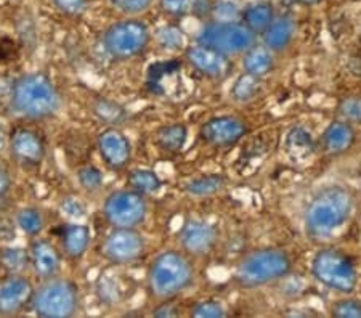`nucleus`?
<instances>
[{
  "label": "nucleus",
  "instance_id": "f257e3e1",
  "mask_svg": "<svg viewBox=\"0 0 361 318\" xmlns=\"http://www.w3.org/2000/svg\"><path fill=\"white\" fill-rule=\"evenodd\" d=\"M353 212V198L342 187L323 188L308 202L304 214L307 235L315 241L333 238L348 222Z\"/></svg>",
  "mask_w": 361,
  "mask_h": 318
},
{
  "label": "nucleus",
  "instance_id": "f03ea898",
  "mask_svg": "<svg viewBox=\"0 0 361 318\" xmlns=\"http://www.w3.org/2000/svg\"><path fill=\"white\" fill-rule=\"evenodd\" d=\"M10 105L21 118L45 119L60 109L61 98L47 74L29 73L13 82Z\"/></svg>",
  "mask_w": 361,
  "mask_h": 318
},
{
  "label": "nucleus",
  "instance_id": "7ed1b4c3",
  "mask_svg": "<svg viewBox=\"0 0 361 318\" xmlns=\"http://www.w3.org/2000/svg\"><path fill=\"white\" fill-rule=\"evenodd\" d=\"M195 281V267L185 252L164 251L156 256L148 269V289L156 299L178 296Z\"/></svg>",
  "mask_w": 361,
  "mask_h": 318
},
{
  "label": "nucleus",
  "instance_id": "20e7f679",
  "mask_svg": "<svg viewBox=\"0 0 361 318\" xmlns=\"http://www.w3.org/2000/svg\"><path fill=\"white\" fill-rule=\"evenodd\" d=\"M293 260L289 254L278 247H262L247 254L235 270V281L243 288L270 285L289 275Z\"/></svg>",
  "mask_w": 361,
  "mask_h": 318
},
{
  "label": "nucleus",
  "instance_id": "39448f33",
  "mask_svg": "<svg viewBox=\"0 0 361 318\" xmlns=\"http://www.w3.org/2000/svg\"><path fill=\"white\" fill-rule=\"evenodd\" d=\"M257 36L243 21L220 20L204 26L196 37V44L209 47L226 58L244 55L255 45Z\"/></svg>",
  "mask_w": 361,
  "mask_h": 318
},
{
  "label": "nucleus",
  "instance_id": "423d86ee",
  "mask_svg": "<svg viewBox=\"0 0 361 318\" xmlns=\"http://www.w3.org/2000/svg\"><path fill=\"white\" fill-rule=\"evenodd\" d=\"M312 271L324 288L341 294H350L358 283L352 259L334 247L319 250L312 260Z\"/></svg>",
  "mask_w": 361,
  "mask_h": 318
},
{
  "label": "nucleus",
  "instance_id": "0eeeda50",
  "mask_svg": "<svg viewBox=\"0 0 361 318\" xmlns=\"http://www.w3.org/2000/svg\"><path fill=\"white\" fill-rule=\"evenodd\" d=\"M31 305L39 317L69 318L78 312L79 289L71 280L51 276L34 289Z\"/></svg>",
  "mask_w": 361,
  "mask_h": 318
},
{
  "label": "nucleus",
  "instance_id": "6e6552de",
  "mask_svg": "<svg viewBox=\"0 0 361 318\" xmlns=\"http://www.w3.org/2000/svg\"><path fill=\"white\" fill-rule=\"evenodd\" d=\"M149 39V29L143 21L127 18L106 29L103 34V45L104 50L116 60H129L145 51Z\"/></svg>",
  "mask_w": 361,
  "mask_h": 318
},
{
  "label": "nucleus",
  "instance_id": "1a4fd4ad",
  "mask_svg": "<svg viewBox=\"0 0 361 318\" xmlns=\"http://www.w3.org/2000/svg\"><path fill=\"white\" fill-rule=\"evenodd\" d=\"M103 212L114 228H137L147 219L148 204L145 196L135 190H118L104 201Z\"/></svg>",
  "mask_w": 361,
  "mask_h": 318
},
{
  "label": "nucleus",
  "instance_id": "9d476101",
  "mask_svg": "<svg viewBox=\"0 0 361 318\" xmlns=\"http://www.w3.org/2000/svg\"><path fill=\"white\" fill-rule=\"evenodd\" d=\"M145 238L135 228H114L103 241L102 256L116 265L135 262L145 252Z\"/></svg>",
  "mask_w": 361,
  "mask_h": 318
},
{
  "label": "nucleus",
  "instance_id": "9b49d317",
  "mask_svg": "<svg viewBox=\"0 0 361 318\" xmlns=\"http://www.w3.org/2000/svg\"><path fill=\"white\" fill-rule=\"evenodd\" d=\"M32 283L25 275L10 271L0 279V315H18L27 305H31L34 296Z\"/></svg>",
  "mask_w": 361,
  "mask_h": 318
},
{
  "label": "nucleus",
  "instance_id": "f8f14e48",
  "mask_svg": "<svg viewBox=\"0 0 361 318\" xmlns=\"http://www.w3.org/2000/svg\"><path fill=\"white\" fill-rule=\"evenodd\" d=\"M246 134V126L235 116H217L209 119L201 127L200 135L206 143L214 147H231Z\"/></svg>",
  "mask_w": 361,
  "mask_h": 318
},
{
  "label": "nucleus",
  "instance_id": "ddd939ff",
  "mask_svg": "<svg viewBox=\"0 0 361 318\" xmlns=\"http://www.w3.org/2000/svg\"><path fill=\"white\" fill-rule=\"evenodd\" d=\"M178 238L186 254L204 256L212 250L217 241V231L211 224L200 221V219H190L183 224Z\"/></svg>",
  "mask_w": 361,
  "mask_h": 318
},
{
  "label": "nucleus",
  "instance_id": "4468645a",
  "mask_svg": "<svg viewBox=\"0 0 361 318\" xmlns=\"http://www.w3.org/2000/svg\"><path fill=\"white\" fill-rule=\"evenodd\" d=\"M98 152H100L104 164L114 171H121L129 164L132 156V147L119 129L109 127L98 135Z\"/></svg>",
  "mask_w": 361,
  "mask_h": 318
},
{
  "label": "nucleus",
  "instance_id": "2eb2a0df",
  "mask_svg": "<svg viewBox=\"0 0 361 318\" xmlns=\"http://www.w3.org/2000/svg\"><path fill=\"white\" fill-rule=\"evenodd\" d=\"M10 152L16 163L26 167H36L44 161L45 145L34 130L18 129L10 138Z\"/></svg>",
  "mask_w": 361,
  "mask_h": 318
},
{
  "label": "nucleus",
  "instance_id": "dca6fc26",
  "mask_svg": "<svg viewBox=\"0 0 361 318\" xmlns=\"http://www.w3.org/2000/svg\"><path fill=\"white\" fill-rule=\"evenodd\" d=\"M185 56L196 71L207 78H222L228 69V58L201 44L186 49Z\"/></svg>",
  "mask_w": 361,
  "mask_h": 318
},
{
  "label": "nucleus",
  "instance_id": "f3484780",
  "mask_svg": "<svg viewBox=\"0 0 361 318\" xmlns=\"http://www.w3.org/2000/svg\"><path fill=\"white\" fill-rule=\"evenodd\" d=\"M29 264L39 279L47 280L58 274L61 265V256L55 245L47 240H36L29 250Z\"/></svg>",
  "mask_w": 361,
  "mask_h": 318
},
{
  "label": "nucleus",
  "instance_id": "a211bd4d",
  "mask_svg": "<svg viewBox=\"0 0 361 318\" xmlns=\"http://www.w3.org/2000/svg\"><path fill=\"white\" fill-rule=\"evenodd\" d=\"M264 39V45L275 51L286 50L295 36V23L290 16H275L271 25L260 34Z\"/></svg>",
  "mask_w": 361,
  "mask_h": 318
},
{
  "label": "nucleus",
  "instance_id": "6ab92c4d",
  "mask_svg": "<svg viewBox=\"0 0 361 318\" xmlns=\"http://www.w3.org/2000/svg\"><path fill=\"white\" fill-rule=\"evenodd\" d=\"M355 142V130L348 121H334L326 127L322 135L323 149L329 154L347 152Z\"/></svg>",
  "mask_w": 361,
  "mask_h": 318
},
{
  "label": "nucleus",
  "instance_id": "aec40b11",
  "mask_svg": "<svg viewBox=\"0 0 361 318\" xmlns=\"http://www.w3.org/2000/svg\"><path fill=\"white\" fill-rule=\"evenodd\" d=\"M61 245L68 257L78 259L87 251L90 243V230L82 224L61 225Z\"/></svg>",
  "mask_w": 361,
  "mask_h": 318
},
{
  "label": "nucleus",
  "instance_id": "412c9836",
  "mask_svg": "<svg viewBox=\"0 0 361 318\" xmlns=\"http://www.w3.org/2000/svg\"><path fill=\"white\" fill-rule=\"evenodd\" d=\"M273 66H275L273 51L267 49L265 45L255 44L243 55L244 73H247L257 79H262L267 74H270L273 71Z\"/></svg>",
  "mask_w": 361,
  "mask_h": 318
},
{
  "label": "nucleus",
  "instance_id": "4be33fe9",
  "mask_svg": "<svg viewBox=\"0 0 361 318\" xmlns=\"http://www.w3.org/2000/svg\"><path fill=\"white\" fill-rule=\"evenodd\" d=\"M275 20V10L270 4L267 2H257L249 5V7L243 11V25L247 26L255 36H259L265 31L267 27L271 25Z\"/></svg>",
  "mask_w": 361,
  "mask_h": 318
},
{
  "label": "nucleus",
  "instance_id": "5701e85b",
  "mask_svg": "<svg viewBox=\"0 0 361 318\" xmlns=\"http://www.w3.org/2000/svg\"><path fill=\"white\" fill-rule=\"evenodd\" d=\"M226 185V178L220 173H211V176L197 177L186 185V192L195 198H206L215 193L222 192Z\"/></svg>",
  "mask_w": 361,
  "mask_h": 318
},
{
  "label": "nucleus",
  "instance_id": "b1692460",
  "mask_svg": "<svg viewBox=\"0 0 361 318\" xmlns=\"http://www.w3.org/2000/svg\"><path fill=\"white\" fill-rule=\"evenodd\" d=\"M186 138H188V130L183 124H171L159 129L158 135H156V140L158 145L166 149V152L177 153L185 147Z\"/></svg>",
  "mask_w": 361,
  "mask_h": 318
},
{
  "label": "nucleus",
  "instance_id": "393cba45",
  "mask_svg": "<svg viewBox=\"0 0 361 318\" xmlns=\"http://www.w3.org/2000/svg\"><path fill=\"white\" fill-rule=\"evenodd\" d=\"M127 183H129V188L135 190V192L145 195H153L159 192L161 188V178L156 176V172L149 169H135L129 173L127 177Z\"/></svg>",
  "mask_w": 361,
  "mask_h": 318
},
{
  "label": "nucleus",
  "instance_id": "a878e982",
  "mask_svg": "<svg viewBox=\"0 0 361 318\" xmlns=\"http://www.w3.org/2000/svg\"><path fill=\"white\" fill-rule=\"evenodd\" d=\"M93 114L106 124H118L126 118V109L108 98H97L92 105Z\"/></svg>",
  "mask_w": 361,
  "mask_h": 318
},
{
  "label": "nucleus",
  "instance_id": "bb28decb",
  "mask_svg": "<svg viewBox=\"0 0 361 318\" xmlns=\"http://www.w3.org/2000/svg\"><path fill=\"white\" fill-rule=\"evenodd\" d=\"M257 92H259V79L250 76L247 73L241 74L231 87L233 100L240 103L250 102L255 95H257Z\"/></svg>",
  "mask_w": 361,
  "mask_h": 318
},
{
  "label": "nucleus",
  "instance_id": "cd10ccee",
  "mask_svg": "<svg viewBox=\"0 0 361 318\" xmlns=\"http://www.w3.org/2000/svg\"><path fill=\"white\" fill-rule=\"evenodd\" d=\"M16 224L29 236H36L44 228V216L36 207H25L16 216Z\"/></svg>",
  "mask_w": 361,
  "mask_h": 318
},
{
  "label": "nucleus",
  "instance_id": "c85d7f7f",
  "mask_svg": "<svg viewBox=\"0 0 361 318\" xmlns=\"http://www.w3.org/2000/svg\"><path fill=\"white\" fill-rule=\"evenodd\" d=\"M180 69V63L178 61H162V63H156L149 68L148 71V87L156 94H161V79L166 76H171V74L177 73Z\"/></svg>",
  "mask_w": 361,
  "mask_h": 318
},
{
  "label": "nucleus",
  "instance_id": "c756f323",
  "mask_svg": "<svg viewBox=\"0 0 361 318\" xmlns=\"http://www.w3.org/2000/svg\"><path fill=\"white\" fill-rule=\"evenodd\" d=\"M0 262L8 271L20 274V270L25 269V265L29 262V252L18 250V247H8V250L2 251Z\"/></svg>",
  "mask_w": 361,
  "mask_h": 318
},
{
  "label": "nucleus",
  "instance_id": "7c9ffc66",
  "mask_svg": "<svg viewBox=\"0 0 361 318\" xmlns=\"http://www.w3.org/2000/svg\"><path fill=\"white\" fill-rule=\"evenodd\" d=\"M286 147H288V152L294 153L295 156H300V154L307 156L313 149L310 135H308L307 132H304L302 129H295L290 132L288 137Z\"/></svg>",
  "mask_w": 361,
  "mask_h": 318
},
{
  "label": "nucleus",
  "instance_id": "2f4dec72",
  "mask_svg": "<svg viewBox=\"0 0 361 318\" xmlns=\"http://www.w3.org/2000/svg\"><path fill=\"white\" fill-rule=\"evenodd\" d=\"M78 181L89 192H95L103 185V173L95 166H84L78 171Z\"/></svg>",
  "mask_w": 361,
  "mask_h": 318
},
{
  "label": "nucleus",
  "instance_id": "473e14b6",
  "mask_svg": "<svg viewBox=\"0 0 361 318\" xmlns=\"http://www.w3.org/2000/svg\"><path fill=\"white\" fill-rule=\"evenodd\" d=\"M116 10H119L121 13L129 15V16H137L142 15L153 4V0H109Z\"/></svg>",
  "mask_w": 361,
  "mask_h": 318
},
{
  "label": "nucleus",
  "instance_id": "72a5a7b5",
  "mask_svg": "<svg viewBox=\"0 0 361 318\" xmlns=\"http://www.w3.org/2000/svg\"><path fill=\"white\" fill-rule=\"evenodd\" d=\"M159 42H161L162 47L169 49V50L182 49L183 44H185L183 32L180 31L178 27H173V26L162 27L159 31Z\"/></svg>",
  "mask_w": 361,
  "mask_h": 318
},
{
  "label": "nucleus",
  "instance_id": "f704fd0d",
  "mask_svg": "<svg viewBox=\"0 0 361 318\" xmlns=\"http://www.w3.org/2000/svg\"><path fill=\"white\" fill-rule=\"evenodd\" d=\"M331 314L337 318H361V302L357 299H343L334 304Z\"/></svg>",
  "mask_w": 361,
  "mask_h": 318
},
{
  "label": "nucleus",
  "instance_id": "c9c22d12",
  "mask_svg": "<svg viewBox=\"0 0 361 318\" xmlns=\"http://www.w3.org/2000/svg\"><path fill=\"white\" fill-rule=\"evenodd\" d=\"M225 314L226 312L222 307V304L215 302V300H202L191 310V315L197 318H220L225 317Z\"/></svg>",
  "mask_w": 361,
  "mask_h": 318
},
{
  "label": "nucleus",
  "instance_id": "e433bc0d",
  "mask_svg": "<svg viewBox=\"0 0 361 318\" xmlns=\"http://www.w3.org/2000/svg\"><path fill=\"white\" fill-rule=\"evenodd\" d=\"M339 113L348 123H352V121H361V98L348 97L345 100H342Z\"/></svg>",
  "mask_w": 361,
  "mask_h": 318
},
{
  "label": "nucleus",
  "instance_id": "4c0bfd02",
  "mask_svg": "<svg viewBox=\"0 0 361 318\" xmlns=\"http://www.w3.org/2000/svg\"><path fill=\"white\" fill-rule=\"evenodd\" d=\"M159 7L169 16H183L193 7V0H159Z\"/></svg>",
  "mask_w": 361,
  "mask_h": 318
},
{
  "label": "nucleus",
  "instance_id": "58836bf2",
  "mask_svg": "<svg viewBox=\"0 0 361 318\" xmlns=\"http://www.w3.org/2000/svg\"><path fill=\"white\" fill-rule=\"evenodd\" d=\"M54 4L66 16H80L87 8V0H54Z\"/></svg>",
  "mask_w": 361,
  "mask_h": 318
},
{
  "label": "nucleus",
  "instance_id": "ea45409f",
  "mask_svg": "<svg viewBox=\"0 0 361 318\" xmlns=\"http://www.w3.org/2000/svg\"><path fill=\"white\" fill-rule=\"evenodd\" d=\"M63 211H65L69 217H82L84 216V206L80 204L78 200H66L63 202Z\"/></svg>",
  "mask_w": 361,
  "mask_h": 318
},
{
  "label": "nucleus",
  "instance_id": "a19ab883",
  "mask_svg": "<svg viewBox=\"0 0 361 318\" xmlns=\"http://www.w3.org/2000/svg\"><path fill=\"white\" fill-rule=\"evenodd\" d=\"M10 187H11V181H10L8 172L5 171L2 166H0V198L8 193Z\"/></svg>",
  "mask_w": 361,
  "mask_h": 318
},
{
  "label": "nucleus",
  "instance_id": "79ce46f5",
  "mask_svg": "<svg viewBox=\"0 0 361 318\" xmlns=\"http://www.w3.org/2000/svg\"><path fill=\"white\" fill-rule=\"evenodd\" d=\"M153 315L154 317H176L177 315V310L172 307L171 304H162L159 309H156L154 312H153Z\"/></svg>",
  "mask_w": 361,
  "mask_h": 318
},
{
  "label": "nucleus",
  "instance_id": "37998d69",
  "mask_svg": "<svg viewBox=\"0 0 361 318\" xmlns=\"http://www.w3.org/2000/svg\"><path fill=\"white\" fill-rule=\"evenodd\" d=\"M299 2L304 4V5H308V7H312V5H317V4L322 2V0H299Z\"/></svg>",
  "mask_w": 361,
  "mask_h": 318
}]
</instances>
